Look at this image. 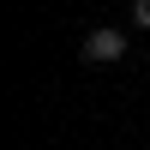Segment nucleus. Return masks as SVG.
<instances>
[{
  "instance_id": "nucleus-1",
  "label": "nucleus",
  "mask_w": 150,
  "mask_h": 150,
  "mask_svg": "<svg viewBox=\"0 0 150 150\" xmlns=\"http://www.w3.org/2000/svg\"><path fill=\"white\" fill-rule=\"evenodd\" d=\"M126 54V30H114V24H96V30H84V60H96V66H108V60Z\"/></svg>"
},
{
  "instance_id": "nucleus-2",
  "label": "nucleus",
  "mask_w": 150,
  "mask_h": 150,
  "mask_svg": "<svg viewBox=\"0 0 150 150\" xmlns=\"http://www.w3.org/2000/svg\"><path fill=\"white\" fill-rule=\"evenodd\" d=\"M132 24H138V30H150V0H132Z\"/></svg>"
}]
</instances>
